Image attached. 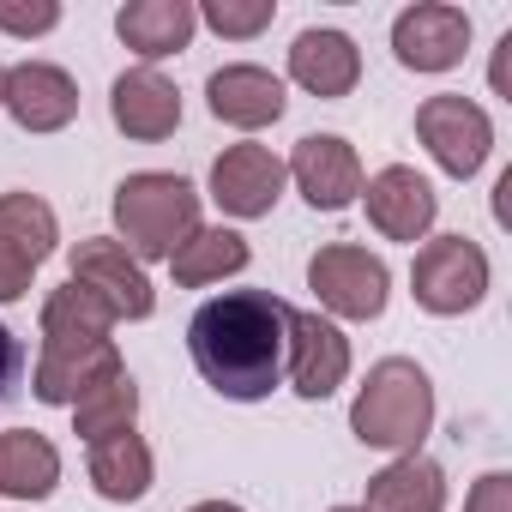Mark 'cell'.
<instances>
[{"mask_svg": "<svg viewBox=\"0 0 512 512\" xmlns=\"http://www.w3.org/2000/svg\"><path fill=\"white\" fill-rule=\"evenodd\" d=\"M290 302L272 290H229L211 296L193 326H187V350L193 368L205 374L211 392L253 404V398H272L290 362Z\"/></svg>", "mask_w": 512, "mask_h": 512, "instance_id": "obj_1", "label": "cell"}, {"mask_svg": "<svg viewBox=\"0 0 512 512\" xmlns=\"http://www.w3.org/2000/svg\"><path fill=\"white\" fill-rule=\"evenodd\" d=\"M115 314L79 290L73 278L61 290H49L43 302V356H37V398L43 404H79L91 386H103L109 374H121V350H115Z\"/></svg>", "mask_w": 512, "mask_h": 512, "instance_id": "obj_2", "label": "cell"}, {"mask_svg": "<svg viewBox=\"0 0 512 512\" xmlns=\"http://www.w3.org/2000/svg\"><path fill=\"white\" fill-rule=\"evenodd\" d=\"M434 428V386L428 374L410 362V356H386L368 368L356 404H350V434L362 446H380V452H422Z\"/></svg>", "mask_w": 512, "mask_h": 512, "instance_id": "obj_3", "label": "cell"}, {"mask_svg": "<svg viewBox=\"0 0 512 512\" xmlns=\"http://www.w3.org/2000/svg\"><path fill=\"white\" fill-rule=\"evenodd\" d=\"M115 223H121V247L133 260H169L199 229V193L181 175L139 169L115 187Z\"/></svg>", "mask_w": 512, "mask_h": 512, "instance_id": "obj_4", "label": "cell"}, {"mask_svg": "<svg viewBox=\"0 0 512 512\" xmlns=\"http://www.w3.org/2000/svg\"><path fill=\"white\" fill-rule=\"evenodd\" d=\"M308 284L320 296V308H332L338 320H380L386 314V296H392V272L380 253L368 247H350V241H332L308 260Z\"/></svg>", "mask_w": 512, "mask_h": 512, "instance_id": "obj_5", "label": "cell"}, {"mask_svg": "<svg viewBox=\"0 0 512 512\" xmlns=\"http://www.w3.org/2000/svg\"><path fill=\"white\" fill-rule=\"evenodd\" d=\"M416 302L428 314H470L488 296V253L470 235H434L410 266Z\"/></svg>", "mask_w": 512, "mask_h": 512, "instance_id": "obj_6", "label": "cell"}, {"mask_svg": "<svg viewBox=\"0 0 512 512\" xmlns=\"http://www.w3.org/2000/svg\"><path fill=\"white\" fill-rule=\"evenodd\" d=\"M416 133H422L428 157H434L452 181H470V175L488 163V151H494V121H488V109L470 103V97H458V91L428 97V103L416 109Z\"/></svg>", "mask_w": 512, "mask_h": 512, "instance_id": "obj_7", "label": "cell"}, {"mask_svg": "<svg viewBox=\"0 0 512 512\" xmlns=\"http://www.w3.org/2000/svg\"><path fill=\"white\" fill-rule=\"evenodd\" d=\"M73 284L91 290L115 320H151V308H157L151 278L139 272L133 253L121 241H109V235H85L73 247Z\"/></svg>", "mask_w": 512, "mask_h": 512, "instance_id": "obj_8", "label": "cell"}, {"mask_svg": "<svg viewBox=\"0 0 512 512\" xmlns=\"http://www.w3.org/2000/svg\"><path fill=\"white\" fill-rule=\"evenodd\" d=\"M470 49V13L446 7V0H422V7H404L392 19V55L410 73H446L458 67Z\"/></svg>", "mask_w": 512, "mask_h": 512, "instance_id": "obj_9", "label": "cell"}, {"mask_svg": "<svg viewBox=\"0 0 512 512\" xmlns=\"http://www.w3.org/2000/svg\"><path fill=\"white\" fill-rule=\"evenodd\" d=\"M284 175L296 181V193H302L314 211H344V205L362 193V157H356V145L338 139V133H308V139H296Z\"/></svg>", "mask_w": 512, "mask_h": 512, "instance_id": "obj_10", "label": "cell"}, {"mask_svg": "<svg viewBox=\"0 0 512 512\" xmlns=\"http://www.w3.org/2000/svg\"><path fill=\"white\" fill-rule=\"evenodd\" d=\"M362 199H368V223L386 235V241H422L428 229H434V217H440V193L410 169V163H392V169H380V175H368L362 181Z\"/></svg>", "mask_w": 512, "mask_h": 512, "instance_id": "obj_11", "label": "cell"}, {"mask_svg": "<svg viewBox=\"0 0 512 512\" xmlns=\"http://www.w3.org/2000/svg\"><path fill=\"white\" fill-rule=\"evenodd\" d=\"M284 157H272L266 145H229L211 163V199L229 217H272V205L284 199Z\"/></svg>", "mask_w": 512, "mask_h": 512, "instance_id": "obj_12", "label": "cell"}, {"mask_svg": "<svg viewBox=\"0 0 512 512\" xmlns=\"http://www.w3.org/2000/svg\"><path fill=\"white\" fill-rule=\"evenodd\" d=\"M0 109H7L25 133H61L79 115V85L49 61H19V67H7Z\"/></svg>", "mask_w": 512, "mask_h": 512, "instance_id": "obj_13", "label": "cell"}, {"mask_svg": "<svg viewBox=\"0 0 512 512\" xmlns=\"http://www.w3.org/2000/svg\"><path fill=\"white\" fill-rule=\"evenodd\" d=\"M290 386L302 398H332L350 374V338L320 314H290Z\"/></svg>", "mask_w": 512, "mask_h": 512, "instance_id": "obj_14", "label": "cell"}, {"mask_svg": "<svg viewBox=\"0 0 512 512\" xmlns=\"http://www.w3.org/2000/svg\"><path fill=\"white\" fill-rule=\"evenodd\" d=\"M205 103H211V115H217L223 127L260 133V127H272V121L284 115L290 97H284V79H278V73L235 61V67H217V73L205 79Z\"/></svg>", "mask_w": 512, "mask_h": 512, "instance_id": "obj_15", "label": "cell"}, {"mask_svg": "<svg viewBox=\"0 0 512 512\" xmlns=\"http://www.w3.org/2000/svg\"><path fill=\"white\" fill-rule=\"evenodd\" d=\"M109 115H115V127H121L127 139L157 145V139H169V133L181 127V91H175L157 67H133V73L115 79Z\"/></svg>", "mask_w": 512, "mask_h": 512, "instance_id": "obj_16", "label": "cell"}, {"mask_svg": "<svg viewBox=\"0 0 512 512\" xmlns=\"http://www.w3.org/2000/svg\"><path fill=\"white\" fill-rule=\"evenodd\" d=\"M290 79L314 97H350L356 79H362V49L344 37V31H302L290 43Z\"/></svg>", "mask_w": 512, "mask_h": 512, "instance_id": "obj_17", "label": "cell"}, {"mask_svg": "<svg viewBox=\"0 0 512 512\" xmlns=\"http://www.w3.org/2000/svg\"><path fill=\"white\" fill-rule=\"evenodd\" d=\"M115 31L121 43L139 55V61H163V55H181L199 31V13L187 0H127L115 13Z\"/></svg>", "mask_w": 512, "mask_h": 512, "instance_id": "obj_18", "label": "cell"}, {"mask_svg": "<svg viewBox=\"0 0 512 512\" xmlns=\"http://www.w3.org/2000/svg\"><path fill=\"white\" fill-rule=\"evenodd\" d=\"M440 506H446V470L422 452H404L398 464H386L368 482L362 512H440Z\"/></svg>", "mask_w": 512, "mask_h": 512, "instance_id": "obj_19", "label": "cell"}, {"mask_svg": "<svg viewBox=\"0 0 512 512\" xmlns=\"http://www.w3.org/2000/svg\"><path fill=\"white\" fill-rule=\"evenodd\" d=\"M61 482V452L55 440L31 434V428H7L0 434V494L7 500H43Z\"/></svg>", "mask_w": 512, "mask_h": 512, "instance_id": "obj_20", "label": "cell"}, {"mask_svg": "<svg viewBox=\"0 0 512 512\" xmlns=\"http://www.w3.org/2000/svg\"><path fill=\"white\" fill-rule=\"evenodd\" d=\"M55 241H61V223L37 193H0V253H7L13 266L37 272L55 253Z\"/></svg>", "mask_w": 512, "mask_h": 512, "instance_id": "obj_21", "label": "cell"}, {"mask_svg": "<svg viewBox=\"0 0 512 512\" xmlns=\"http://www.w3.org/2000/svg\"><path fill=\"white\" fill-rule=\"evenodd\" d=\"M91 488L103 494V500H139L145 488H151V446L127 428V434H103V440H91Z\"/></svg>", "mask_w": 512, "mask_h": 512, "instance_id": "obj_22", "label": "cell"}, {"mask_svg": "<svg viewBox=\"0 0 512 512\" xmlns=\"http://www.w3.org/2000/svg\"><path fill=\"white\" fill-rule=\"evenodd\" d=\"M169 266H175V284L181 290H199V284H217V278L247 272V241L235 229H193V241L169 253Z\"/></svg>", "mask_w": 512, "mask_h": 512, "instance_id": "obj_23", "label": "cell"}, {"mask_svg": "<svg viewBox=\"0 0 512 512\" xmlns=\"http://www.w3.org/2000/svg\"><path fill=\"white\" fill-rule=\"evenodd\" d=\"M133 416H139V386H133V374H127V368H121V374H109L103 386H91V392L73 404V428H79L85 440L127 434V428H133Z\"/></svg>", "mask_w": 512, "mask_h": 512, "instance_id": "obj_24", "label": "cell"}, {"mask_svg": "<svg viewBox=\"0 0 512 512\" xmlns=\"http://www.w3.org/2000/svg\"><path fill=\"white\" fill-rule=\"evenodd\" d=\"M217 37H235V43H247V37H260L266 25H272V0H211V7H193Z\"/></svg>", "mask_w": 512, "mask_h": 512, "instance_id": "obj_25", "label": "cell"}, {"mask_svg": "<svg viewBox=\"0 0 512 512\" xmlns=\"http://www.w3.org/2000/svg\"><path fill=\"white\" fill-rule=\"evenodd\" d=\"M61 25V7L55 0H31V7H13V0H0V31H13V37H43Z\"/></svg>", "mask_w": 512, "mask_h": 512, "instance_id": "obj_26", "label": "cell"}, {"mask_svg": "<svg viewBox=\"0 0 512 512\" xmlns=\"http://www.w3.org/2000/svg\"><path fill=\"white\" fill-rule=\"evenodd\" d=\"M464 512H512V476H506V470H488V476L470 488Z\"/></svg>", "mask_w": 512, "mask_h": 512, "instance_id": "obj_27", "label": "cell"}, {"mask_svg": "<svg viewBox=\"0 0 512 512\" xmlns=\"http://www.w3.org/2000/svg\"><path fill=\"white\" fill-rule=\"evenodd\" d=\"M25 296H31V272L0 253V302H25Z\"/></svg>", "mask_w": 512, "mask_h": 512, "instance_id": "obj_28", "label": "cell"}, {"mask_svg": "<svg viewBox=\"0 0 512 512\" xmlns=\"http://www.w3.org/2000/svg\"><path fill=\"white\" fill-rule=\"evenodd\" d=\"M19 368H25V350H19V338H13L7 326H0V392L19 380Z\"/></svg>", "mask_w": 512, "mask_h": 512, "instance_id": "obj_29", "label": "cell"}, {"mask_svg": "<svg viewBox=\"0 0 512 512\" xmlns=\"http://www.w3.org/2000/svg\"><path fill=\"white\" fill-rule=\"evenodd\" d=\"M494 91L500 97H512V31L500 37V49H494Z\"/></svg>", "mask_w": 512, "mask_h": 512, "instance_id": "obj_30", "label": "cell"}, {"mask_svg": "<svg viewBox=\"0 0 512 512\" xmlns=\"http://www.w3.org/2000/svg\"><path fill=\"white\" fill-rule=\"evenodd\" d=\"M494 193H500V199H494V217H500V223H512V169L500 175V187H494Z\"/></svg>", "mask_w": 512, "mask_h": 512, "instance_id": "obj_31", "label": "cell"}, {"mask_svg": "<svg viewBox=\"0 0 512 512\" xmlns=\"http://www.w3.org/2000/svg\"><path fill=\"white\" fill-rule=\"evenodd\" d=\"M193 512H241V506H235V500H199Z\"/></svg>", "mask_w": 512, "mask_h": 512, "instance_id": "obj_32", "label": "cell"}, {"mask_svg": "<svg viewBox=\"0 0 512 512\" xmlns=\"http://www.w3.org/2000/svg\"><path fill=\"white\" fill-rule=\"evenodd\" d=\"M332 512H362V506H332Z\"/></svg>", "mask_w": 512, "mask_h": 512, "instance_id": "obj_33", "label": "cell"}, {"mask_svg": "<svg viewBox=\"0 0 512 512\" xmlns=\"http://www.w3.org/2000/svg\"><path fill=\"white\" fill-rule=\"evenodd\" d=\"M0 85H7V67H0Z\"/></svg>", "mask_w": 512, "mask_h": 512, "instance_id": "obj_34", "label": "cell"}]
</instances>
